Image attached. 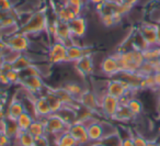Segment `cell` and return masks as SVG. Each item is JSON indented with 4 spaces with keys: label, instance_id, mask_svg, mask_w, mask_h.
<instances>
[{
    "label": "cell",
    "instance_id": "1",
    "mask_svg": "<svg viewBox=\"0 0 160 146\" xmlns=\"http://www.w3.org/2000/svg\"><path fill=\"white\" fill-rule=\"evenodd\" d=\"M47 27H48V20H47L45 12L38 11L31 14V17L20 25L19 32L28 36H31L34 34L42 33L43 31H46Z\"/></svg>",
    "mask_w": 160,
    "mask_h": 146
},
{
    "label": "cell",
    "instance_id": "2",
    "mask_svg": "<svg viewBox=\"0 0 160 146\" xmlns=\"http://www.w3.org/2000/svg\"><path fill=\"white\" fill-rule=\"evenodd\" d=\"M45 124V130H46V135H58L60 133L68 130L69 124L62 117V115L58 113H52L47 117L42 119Z\"/></svg>",
    "mask_w": 160,
    "mask_h": 146
},
{
    "label": "cell",
    "instance_id": "3",
    "mask_svg": "<svg viewBox=\"0 0 160 146\" xmlns=\"http://www.w3.org/2000/svg\"><path fill=\"white\" fill-rule=\"evenodd\" d=\"M5 44L12 51H16L18 53H24L30 47L31 42H30V36L18 31L17 33L8 36L7 41H5Z\"/></svg>",
    "mask_w": 160,
    "mask_h": 146
},
{
    "label": "cell",
    "instance_id": "4",
    "mask_svg": "<svg viewBox=\"0 0 160 146\" xmlns=\"http://www.w3.org/2000/svg\"><path fill=\"white\" fill-rule=\"evenodd\" d=\"M47 58L51 64H60L67 62V45L62 42L55 41L49 47Z\"/></svg>",
    "mask_w": 160,
    "mask_h": 146
},
{
    "label": "cell",
    "instance_id": "5",
    "mask_svg": "<svg viewBox=\"0 0 160 146\" xmlns=\"http://www.w3.org/2000/svg\"><path fill=\"white\" fill-rule=\"evenodd\" d=\"M129 91H133L131 86L124 79H121V78L110 80L107 85V93L118 98V99L127 96Z\"/></svg>",
    "mask_w": 160,
    "mask_h": 146
},
{
    "label": "cell",
    "instance_id": "6",
    "mask_svg": "<svg viewBox=\"0 0 160 146\" xmlns=\"http://www.w3.org/2000/svg\"><path fill=\"white\" fill-rule=\"evenodd\" d=\"M120 106V99L109 95V93H104L100 98V109L103 114L107 115L108 117H113Z\"/></svg>",
    "mask_w": 160,
    "mask_h": 146
},
{
    "label": "cell",
    "instance_id": "7",
    "mask_svg": "<svg viewBox=\"0 0 160 146\" xmlns=\"http://www.w3.org/2000/svg\"><path fill=\"white\" fill-rule=\"evenodd\" d=\"M68 132L72 135L73 138L77 141L79 146L86 145V144L90 142L89 136H88V133H87V126L82 122L76 121L73 123L69 124Z\"/></svg>",
    "mask_w": 160,
    "mask_h": 146
},
{
    "label": "cell",
    "instance_id": "8",
    "mask_svg": "<svg viewBox=\"0 0 160 146\" xmlns=\"http://www.w3.org/2000/svg\"><path fill=\"white\" fill-rule=\"evenodd\" d=\"M138 31H139L142 39L146 41V43L149 46H156V45H158L157 24H153V23H142L139 27Z\"/></svg>",
    "mask_w": 160,
    "mask_h": 146
},
{
    "label": "cell",
    "instance_id": "9",
    "mask_svg": "<svg viewBox=\"0 0 160 146\" xmlns=\"http://www.w3.org/2000/svg\"><path fill=\"white\" fill-rule=\"evenodd\" d=\"M72 38L80 39L87 33V20L82 16H78L68 22Z\"/></svg>",
    "mask_w": 160,
    "mask_h": 146
},
{
    "label": "cell",
    "instance_id": "10",
    "mask_svg": "<svg viewBox=\"0 0 160 146\" xmlns=\"http://www.w3.org/2000/svg\"><path fill=\"white\" fill-rule=\"evenodd\" d=\"M53 36H54V39H55V41L62 42L67 45V42L72 39L71 32H70V30H69L68 23L62 22V21L57 20V22H56V24H55V28H54Z\"/></svg>",
    "mask_w": 160,
    "mask_h": 146
},
{
    "label": "cell",
    "instance_id": "11",
    "mask_svg": "<svg viewBox=\"0 0 160 146\" xmlns=\"http://www.w3.org/2000/svg\"><path fill=\"white\" fill-rule=\"evenodd\" d=\"M100 68L102 70V73L104 75L109 76V77H112V76L118 75V74L121 73L120 66H118V63L115 55H111L103 58L100 64Z\"/></svg>",
    "mask_w": 160,
    "mask_h": 146
},
{
    "label": "cell",
    "instance_id": "12",
    "mask_svg": "<svg viewBox=\"0 0 160 146\" xmlns=\"http://www.w3.org/2000/svg\"><path fill=\"white\" fill-rule=\"evenodd\" d=\"M78 101L80 102V106L89 109L92 112H96L100 108V98H98L97 93L92 92V91L86 90L82 93V96L78 99Z\"/></svg>",
    "mask_w": 160,
    "mask_h": 146
},
{
    "label": "cell",
    "instance_id": "13",
    "mask_svg": "<svg viewBox=\"0 0 160 146\" xmlns=\"http://www.w3.org/2000/svg\"><path fill=\"white\" fill-rule=\"evenodd\" d=\"M33 104L38 119H44L52 114L51 107H49V103L45 96H40L38 98H36L33 101Z\"/></svg>",
    "mask_w": 160,
    "mask_h": 146
},
{
    "label": "cell",
    "instance_id": "14",
    "mask_svg": "<svg viewBox=\"0 0 160 146\" xmlns=\"http://www.w3.org/2000/svg\"><path fill=\"white\" fill-rule=\"evenodd\" d=\"M86 55H90L86 47L75 44V43L67 45V62L76 63L82 57H85Z\"/></svg>",
    "mask_w": 160,
    "mask_h": 146
},
{
    "label": "cell",
    "instance_id": "15",
    "mask_svg": "<svg viewBox=\"0 0 160 146\" xmlns=\"http://www.w3.org/2000/svg\"><path fill=\"white\" fill-rule=\"evenodd\" d=\"M20 84L31 92H41L44 89V84L41 76H30L20 80Z\"/></svg>",
    "mask_w": 160,
    "mask_h": 146
},
{
    "label": "cell",
    "instance_id": "16",
    "mask_svg": "<svg viewBox=\"0 0 160 146\" xmlns=\"http://www.w3.org/2000/svg\"><path fill=\"white\" fill-rule=\"evenodd\" d=\"M87 133L90 142H100L104 137V126L99 122H91L87 124Z\"/></svg>",
    "mask_w": 160,
    "mask_h": 146
},
{
    "label": "cell",
    "instance_id": "17",
    "mask_svg": "<svg viewBox=\"0 0 160 146\" xmlns=\"http://www.w3.org/2000/svg\"><path fill=\"white\" fill-rule=\"evenodd\" d=\"M76 68H77L78 73L82 76H89L93 73L94 67H93V60H92L91 56L86 55L85 57H82L81 60H79L78 62L75 63Z\"/></svg>",
    "mask_w": 160,
    "mask_h": 146
},
{
    "label": "cell",
    "instance_id": "18",
    "mask_svg": "<svg viewBox=\"0 0 160 146\" xmlns=\"http://www.w3.org/2000/svg\"><path fill=\"white\" fill-rule=\"evenodd\" d=\"M24 111H27L24 103L20 100H13L12 102H10L9 107H8V112L6 117L12 120H17Z\"/></svg>",
    "mask_w": 160,
    "mask_h": 146
},
{
    "label": "cell",
    "instance_id": "19",
    "mask_svg": "<svg viewBox=\"0 0 160 146\" xmlns=\"http://www.w3.org/2000/svg\"><path fill=\"white\" fill-rule=\"evenodd\" d=\"M76 13L73 12V10L69 7L66 3H62L57 10H56V18L58 21H62V22L68 23L69 21H71L73 18H76Z\"/></svg>",
    "mask_w": 160,
    "mask_h": 146
},
{
    "label": "cell",
    "instance_id": "20",
    "mask_svg": "<svg viewBox=\"0 0 160 146\" xmlns=\"http://www.w3.org/2000/svg\"><path fill=\"white\" fill-rule=\"evenodd\" d=\"M34 65V62L30 56H28L25 53H21L20 55L18 56L16 60L12 63V67H13L14 70L17 71H21L23 69L28 68V67Z\"/></svg>",
    "mask_w": 160,
    "mask_h": 146
},
{
    "label": "cell",
    "instance_id": "21",
    "mask_svg": "<svg viewBox=\"0 0 160 146\" xmlns=\"http://www.w3.org/2000/svg\"><path fill=\"white\" fill-rule=\"evenodd\" d=\"M28 131H29L30 134L33 135L35 138L46 135L45 124H44V121H43L42 119H35V120H34L33 123L31 124V126H30Z\"/></svg>",
    "mask_w": 160,
    "mask_h": 146
},
{
    "label": "cell",
    "instance_id": "22",
    "mask_svg": "<svg viewBox=\"0 0 160 146\" xmlns=\"http://www.w3.org/2000/svg\"><path fill=\"white\" fill-rule=\"evenodd\" d=\"M62 88L65 89V90L67 91V92H69L71 96H72L75 99H79L81 96H82V93L85 92L87 89L83 88L81 85L79 84V82H75V81H69L67 82L66 85H65Z\"/></svg>",
    "mask_w": 160,
    "mask_h": 146
},
{
    "label": "cell",
    "instance_id": "23",
    "mask_svg": "<svg viewBox=\"0 0 160 146\" xmlns=\"http://www.w3.org/2000/svg\"><path fill=\"white\" fill-rule=\"evenodd\" d=\"M46 97L47 101L49 103V107H51V110H52V113H58L62 108H64V104L62 102L59 100V98L55 95L53 90H51L49 92H47L45 95Z\"/></svg>",
    "mask_w": 160,
    "mask_h": 146
},
{
    "label": "cell",
    "instance_id": "24",
    "mask_svg": "<svg viewBox=\"0 0 160 146\" xmlns=\"http://www.w3.org/2000/svg\"><path fill=\"white\" fill-rule=\"evenodd\" d=\"M135 115L131 112V110L128 109V107L126 104H121L118 110L116 111V113L114 114V117L112 119L116 120V121H121V122H126L129 120L134 119Z\"/></svg>",
    "mask_w": 160,
    "mask_h": 146
},
{
    "label": "cell",
    "instance_id": "25",
    "mask_svg": "<svg viewBox=\"0 0 160 146\" xmlns=\"http://www.w3.org/2000/svg\"><path fill=\"white\" fill-rule=\"evenodd\" d=\"M56 144H57V146H79L77 141L68 132V130L58 134L57 138H56Z\"/></svg>",
    "mask_w": 160,
    "mask_h": 146
},
{
    "label": "cell",
    "instance_id": "26",
    "mask_svg": "<svg viewBox=\"0 0 160 146\" xmlns=\"http://www.w3.org/2000/svg\"><path fill=\"white\" fill-rule=\"evenodd\" d=\"M53 91L55 92V95L57 96L58 98H59V100L62 102V104H64V107H71L75 104V101L77 99H75V98L72 97V96L70 95L69 92H67L66 90H65L64 88H57V89H53Z\"/></svg>",
    "mask_w": 160,
    "mask_h": 146
},
{
    "label": "cell",
    "instance_id": "27",
    "mask_svg": "<svg viewBox=\"0 0 160 146\" xmlns=\"http://www.w3.org/2000/svg\"><path fill=\"white\" fill-rule=\"evenodd\" d=\"M16 139L19 146H35V137L30 134L29 131H20Z\"/></svg>",
    "mask_w": 160,
    "mask_h": 146
},
{
    "label": "cell",
    "instance_id": "28",
    "mask_svg": "<svg viewBox=\"0 0 160 146\" xmlns=\"http://www.w3.org/2000/svg\"><path fill=\"white\" fill-rule=\"evenodd\" d=\"M16 121L19 128H20V131H28L30 126H31V124L33 123L34 117L30 114L29 111H24Z\"/></svg>",
    "mask_w": 160,
    "mask_h": 146
},
{
    "label": "cell",
    "instance_id": "29",
    "mask_svg": "<svg viewBox=\"0 0 160 146\" xmlns=\"http://www.w3.org/2000/svg\"><path fill=\"white\" fill-rule=\"evenodd\" d=\"M127 107H128V109L131 110V112L133 113L135 117H137V115H139L140 113L142 112V102L139 101V100L137 99V98L135 97H131L128 99V101H127Z\"/></svg>",
    "mask_w": 160,
    "mask_h": 146
},
{
    "label": "cell",
    "instance_id": "30",
    "mask_svg": "<svg viewBox=\"0 0 160 146\" xmlns=\"http://www.w3.org/2000/svg\"><path fill=\"white\" fill-rule=\"evenodd\" d=\"M157 64L156 62H148V60H145L144 64L140 66L138 73L140 74L142 76H147V75H151L156 71L157 69Z\"/></svg>",
    "mask_w": 160,
    "mask_h": 146
},
{
    "label": "cell",
    "instance_id": "31",
    "mask_svg": "<svg viewBox=\"0 0 160 146\" xmlns=\"http://www.w3.org/2000/svg\"><path fill=\"white\" fill-rule=\"evenodd\" d=\"M159 49H160V46L156 45V46H148L145 51H142L145 60H148V62H156L158 53H159Z\"/></svg>",
    "mask_w": 160,
    "mask_h": 146
},
{
    "label": "cell",
    "instance_id": "32",
    "mask_svg": "<svg viewBox=\"0 0 160 146\" xmlns=\"http://www.w3.org/2000/svg\"><path fill=\"white\" fill-rule=\"evenodd\" d=\"M133 136V141L135 146H149L150 145V142L147 138H145L142 135L136 134V135H132Z\"/></svg>",
    "mask_w": 160,
    "mask_h": 146
},
{
    "label": "cell",
    "instance_id": "33",
    "mask_svg": "<svg viewBox=\"0 0 160 146\" xmlns=\"http://www.w3.org/2000/svg\"><path fill=\"white\" fill-rule=\"evenodd\" d=\"M13 8V5L11 3L10 0H0V11L1 12H8L10 11Z\"/></svg>",
    "mask_w": 160,
    "mask_h": 146
},
{
    "label": "cell",
    "instance_id": "34",
    "mask_svg": "<svg viewBox=\"0 0 160 146\" xmlns=\"http://www.w3.org/2000/svg\"><path fill=\"white\" fill-rule=\"evenodd\" d=\"M121 146H135L134 141H133V136L129 135V136H127V137H122Z\"/></svg>",
    "mask_w": 160,
    "mask_h": 146
},
{
    "label": "cell",
    "instance_id": "35",
    "mask_svg": "<svg viewBox=\"0 0 160 146\" xmlns=\"http://www.w3.org/2000/svg\"><path fill=\"white\" fill-rule=\"evenodd\" d=\"M10 143V137L6 133L0 134V146H8Z\"/></svg>",
    "mask_w": 160,
    "mask_h": 146
},
{
    "label": "cell",
    "instance_id": "36",
    "mask_svg": "<svg viewBox=\"0 0 160 146\" xmlns=\"http://www.w3.org/2000/svg\"><path fill=\"white\" fill-rule=\"evenodd\" d=\"M153 75V79H155V84H156V88L159 89L160 88V67L158 66L156 71L152 74Z\"/></svg>",
    "mask_w": 160,
    "mask_h": 146
},
{
    "label": "cell",
    "instance_id": "37",
    "mask_svg": "<svg viewBox=\"0 0 160 146\" xmlns=\"http://www.w3.org/2000/svg\"><path fill=\"white\" fill-rule=\"evenodd\" d=\"M118 1L122 3H125V5L131 6V7H134L135 5H137L139 0H118Z\"/></svg>",
    "mask_w": 160,
    "mask_h": 146
},
{
    "label": "cell",
    "instance_id": "38",
    "mask_svg": "<svg viewBox=\"0 0 160 146\" xmlns=\"http://www.w3.org/2000/svg\"><path fill=\"white\" fill-rule=\"evenodd\" d=\"M157 41H158V46H160V23L157 24Z\"/></svg>",
    "mask_w": 160,
    "mask_h": 146
},
{
    "label": "cell",
    "instance_id": "39",
    "mask_svg": "<svg viewBox=\"0 0 160 146\" xmlns=\"http://www.w3.org/2000/svg\"><path fill=\"white\" fill-rule=\"evenodd\" d=\"M87 1H89V3H92V5H99V3H105L107 0H87Z\"/></svg>",
    "mask_w": 160,
    "mask_h": 146
},
{
    "label": "cell",
    "instance_id": "40",
    "mask_svg": "<svg viewBox=\"0 0 160 146\" xmlns=\"http://www.w3.org/2000/svg\"><path fill=\"white\" fill-rule=\"evenodd\" d=\"M91 146H105V145L100 141V142H92Z\"/></svg>",
    "mask_w": 160,
    "mask_h": 146
},
{
    "label": "cell",
    "instance_id": "41",
    "mask_svg": "<svg viewBox=\"0 0 160 146\" xmlns=\"http://www.w3.org/2000/svg\"><path fill=\"white\" fill-rule=\"evenodd\" d=\"M156 64H157V66L160 67V49H159V53H158V56H157V60H156Z\"/></svg>",
    "mask_w": 160,
    "mask_h": 146
},
{
    "label": "cell",
    "instance_id": "42",
    "mask_svg": "<svg viewBox=\"0 0 160 146\" xmlns=\"http://www.w3.org/2000/svg\"><path fill=\"white\" fill-rule=\"evenodd\" d=\"M149 146H156V143H150V145H149Z\"/></svg>",
    "mask_w": 160,
    "mask_h": 146
},
{
    "label": "cell",
    "instance_id": "43",
    "mask_svg": "<svg viewBox=\"0 0 160 146\" xmlns=\"http://www.w3.org/2000/svg\"><path fill=\"white\" fill-rule=\"evenodd\" d=\"M156 146H160V142L159 143H156Z\"/></svg>",
    "mask_w": 160,
    "mask_h": 146
},
{
    "label": "cell",
    "instance_id": "44",
    "mask_svg": "<svg viewBox=\"0 0 160 146\" xmlns=\"http://www.w3.org/2000/svg\"><path fill=\"white\" fill-rule=\"evenodd\" d=\"M158 90H159V99H160V88L158 89Z\"/></svg>",
    "mask_w": 160,
    "mask_h": 146
},
{
    "label": "cell",
    "instance_id": "45",
    "mask_svg": "<svg viewBox=\"0 0 160 146\" xmlns=\"http://www.w3.org/2000/svg\"><path fill=\"white\" fill-rule=\"evenodd\" d=\"M1 133H2V131H1V130H0V134H1Z\"/></svg>",
    "mask_w": 160,
    "mask_h": 146
}]
</instances>
